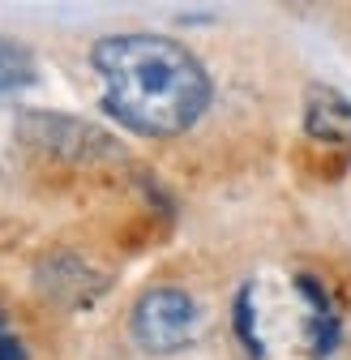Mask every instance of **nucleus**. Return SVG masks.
Returning <instances> with one entry per match:
<instances>
[{
  "instance_id": "obj_3",
  "label": "nucleus",
  "mask_w": 351,
  "mask_h": 360,
  "mask_svg": "<svg viewBox=\"0 0 351 360\" xmlns=\"http://www.w3.org/2000/svg\"><path fill=\"white\" fill-rule=\"evenodd\" d=\"M22 142L48 150L56 159H69V163H103V159H120L124 146L103 133L99 124H86L77 116H60V112H26L22 124Z\"/></svg>"
},
{
  "instance_id": "obj_7",
  "label": "nucleus",
  "mask_w": 351,
  "mask_h": 360,
  "mask_svg": "<svg viewBox=\"0 0 351 360\" xmlns=\"http://www.w3.org/2000/svg\"><path fill=\"white\" fill-rule=\"evenodd\" d=\"M236 335H240V343L249 347L253 360H266V343L257 335V313H253V288H244L236 296Z\"/></svg>"
},
{
  "instance_id": "obj_4",
  "label": "nucleus",
  "mask_w": 351,
  "mask_h": 360,
  "mask_svg": "<svg viewBox=\"0 0 351 360\" xmlns=\"http://www.w3.org/2000/svg\"><path fill=\"white\" fill-rule=\"evenodd\" d=\"M39 288L48 300H60V304L77 309V304H95L107 292V275H99L91 262H81L73 253H52L39 266Z\"/></svg>"
},
{
  "instance_id": "obj_6",
  "label": "nucleus",
  "mask_w": 351,
  "mask_h": 360,
  "mask_svg": "<svg viewBox=\"0 0 351 360\" xmlns=\"http://www.w3.org/2000/svg\"><path fill=\"white\" fill-rule=\"evenodd\" d=\"M34 82H39V60H34V52L0 34V99L22 95V90H30Z\"/></svg>"
},
{
  "instance_id": "obj_2",
  "label": "nucleus",
  "mask_w": 351,
  "mask_h": 360,
  "mask_svg": "<svg viewBox=\"0 0 351 360\" xmlns=\"http://www.w3.org/2000/svg\"><path fill=\"white\" fill-rule=\"evenodd\" d=\"M128 335L146 356L185 352L197 339V304L185 288H150L128 313Z\"/></svg>"
},
{
  "instance_id": "obj_5",
  "label": "nucleus",
  "mask_w": 351,
  "mask_h": 360,
  "mask_svg": "<svg viewBox=\"0 0 351 360\" xmlns=\"http://www.w3.org/2000/svg\"><path fill=\"white\" fill-rule=\"evenodd\" d=\"M304 133L330 150H351V103L334 86H309L304 90Z\"/></svg>"
},
{
  "instance_id": "obj_1",
  "label": "nucleus",
  "mask_w": 351,
  "mask_h": 360,
  "mask_svg": "<svg viewBox=\"0 0 351 360\" xmlns=\"http://www.w3.org/2000/svg\"><path fill=\"white\" fill-rule=\"evenodd\" d=\"M103 77V112L142 138H176L210 108V73L167 34H107L91 48Z\"/></svg>"
},
{
  "instance_id": "obj_8",
  "label": "nucleus",
  "mask_w": 351,
  "mask_h": 360,
  "mask_svg": "<svg viewBox=\"0 0 351 360\" xmlns=\"http://www.w3.org/2000/svg\"><path fill=\"white\" fill-rule=\"evenodd\" d=\"M0 360H30V356H26V347H22V339L9 330L5 313H0Z\"/></svg>"
}]
</instances>
